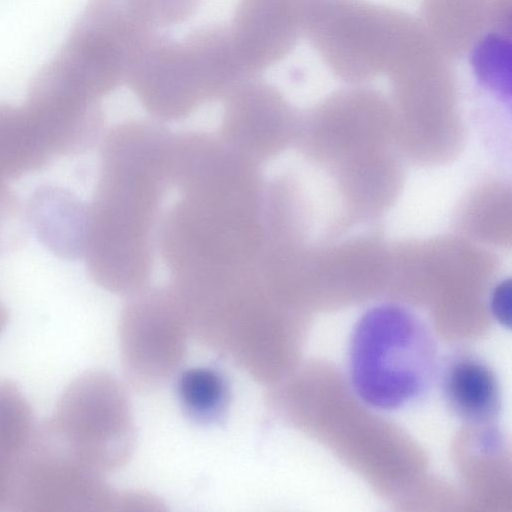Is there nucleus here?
<instances>
[{"mask_svg":"<svg viewBox=\"0 0 512 512\" xmlns=\"http://www.w3.org/2000/svg\"><path fill=\"white\" fill-rule=\"evenodd\" d=\"M347 367L362 402L377 410H397L421 399L436 381V342L427 324L409 308L376 305L353 328Z\"/></svg>","mask_w":512,"mask_h":512,"instance_id":"obj_1","label":"nucleus"},{"mask_svg":"<svg viewBox=\"0 0 512 512\" xmlns=\"http://www.w3.org/2000/svg\"><path fill=\"white\" fill-rule=\"evenodd\" d=\"M143 0H89L44 69L69 90L111 93L157 35Z\"/></svg>","mask_w":512,"mask_h":512,"instance_id":"obj_2","label":"nucleus"},{"mask_svg":"<svg viewBox=\"0 0 512 512\" xmlns=\"http://www.w3.org/2000/svg\"><path fill=\"white\" fill-rule=\"evenodd\" d=\"M421 25L363 0H314L303 34L324 62L345 76L392 70Z\"/></svg>","mask_w":512,"mask_h":512,"instance_id":"obj_3","label":"nucleus"},{"mask_svg":"<svg viewBox=\"0 0 512 512\" xmlns=\"http://www.w3.org/2000/svg\"><path fill=\"white\" fill-rule=\"evenodd\" d=\"M46 426L82 462L103 475L122 467L134 447L127 391L106 372H87L72 381Z\"/></svg>","mask_w":512,"mask_h":512,"instance_id":"obj_4","label":"nucleus"},{"mask_svg":"<svg viewBox=\"0 0 512 512\" xmlns=\"http://www.w3.org/2000/svg\"><path fill=\"white\" fill-rule=\"evenodd\" d=\"M125 494L82 462L47 426L16 461L9 507L20 512L123 511Z\"/></svg>","mask_w":512,"mask_h":512,"instance_id":"obj_5","label":"nucleus"},{"mask_svg":"<svg viewBox=\"0 0 512 512\" xmlns=\"http://www.w3.org/2000/svg\"><path fill=\"white\" fill-rule=\"evenodd\" d=\"M189 334L187 319L180 314L124 309L119 339L128 382L141 391L163 385L181 367Z\"/></svg>","mask_w":512,"mask_h":512,"instance_id":"obj_6","label":"nucleus"},{"mask_svg":"<svg viewBox=\"0 0 512 512\" xmlns=\"http://www.w3.org/2000/svg\"><path fill=\"white\" fill-rule=\"evenodd\" d=\"M314 0H238L228 27L235 53L248 75L282 60L303 34Z\"/></svg>","mask_w":512,"mask_h":512,"instance_id":"obj_7","label":"nucleus"},{"mask_svg":"<svg viewBox=\"0 0 512 512\" xmlns=\"http://www.w3.org/2000/svg\"><path fill=\"white\" fill-rule=\"evenodd\" d=\"M437 379L447 408L458 419L475 427L495 422L501 388L486 360L472 352H455L439 364Z\"/></svg>","mask_w":512,"mask_h":512,"instance_id":"obj_8","label":"nucleus"},{"mask_svg":"<svg viewBox=\"0 0 512 512\" xmlns=\"http://www.w3.org/2000/svg\"><path fill=\"white\" fill-rule=\"evenodd\" d=\"M498 0H425L423 29L446 57L461 56L497 22Z\"/></svg>","mask_w":512,"mask_h":512,"instance_id":"obj_9","label":"nucleus"},{"mask_svg":"<svg viewBox=\"0 0 512 512\" xmlns=\"http://www.w3.org/2000/svg\"><path fill=\"white\" fill-rule=\"evenodd\" d=\"M177 393L185 414L201 424L218 421L228 407L227 381L214 368L192 367L184 370L178 379Z\"/></svg>","mask_w":512,"mask_h":512,"instance_id":"obj_10","label":"nucleus"},{"mask_svg":"<svg viewBox=\"0 0 512 512\" xmlns=\"http://www.w3.org/2000/svg\"><path fill=\"white\" fill-rule=\"evenodd\" d=\"M469 52L479 83L502 98L510 95V39L505 32L487 31Z\"/></svg>","mask_w":512,"mask_h":512,"instance_id":"obj_11","label":"nucleus"},{"mask_svg":"<svg viewBox=\"0 0 512 512\" xmlns=\"http://www.w3.org/2000/svg\"><path fill=\"white\" fill-rule=\"evenodd\" d=\"M31 407L19 388L0 380V453L18 458L31 441Z\"/></svg>","mask_w":512,"mask_h":512,"instance_id":"obj_12","label":"nucleus"},{"mask_svg":"<svg viewBox=\"0 0 512 512\" xmlns=\"http://www.w3.org/2000/svg\"><path fill=\"white\" fill-rule=\"evenodd\" d=\"M226 106L219 99L206 100L184 117L171 120L167 126L174 133H213L221 128Z\"/></svg>","mask_w":512,"mask_h":512,"instance_id":"obj_13","label":"nucleus"},{"mask_svg":"<svg viewBox=\"0 0 512 512\" xmlns=\"http://www.w3.org/2000/svg\"><path fill=\"white\" fill-rule=\"evenodd\" d=\"M157 28L182 23L197 9L200 0H144Z\"/></svg>","mask_w":512,"mask_h":512,"instance_id":"obj_14","label":"nucleus"},{"mask_svg":"<svg viewBox=\"0 0 512 512\" xmlns=\"http://www.w3.org/2000/svg\"><path fill=\"white\" fill-rule=\"evenodd\" d=\"M18 458L0 453V510L9 507L14 470Z\"/></svg>","mask_w":512,"mask_h":512,"instance_id":"obj_15","label":"nucleus"},{"mask_svg":"<svg viewBox=\"0 0 512 512\" xmlns=\"http://www.w3.org/2000/svg\"><path fill=\"white\" fill-rule=\"evenodd\" d=\"M509 299L510 284L509 282H503L495 290L492 300L493 313L498 321L502 322L503 324L505 321H509Z\"/></svg>","mask_w":512,"mask_h":512,"instance_id":"obj_16","label":"nucleus"},{"mask_svg":"<svg viewBox=\"0 0 512 512\" xmlns=\"http://www.w3.org/2000/svg\"><path fill=\"white\" fill-rule=\"evenodd\" d=\"M150 280L156 288H163L171 280V270L160 255L156 256L152 262Z\"/></svg>","mask_w":512,"mask_h":512,"instance_id":"obj_17","label":"nucleus"},{"mask_svg":"<svg viewBox=\"0 0 512 512\" xmlns=\"http://www.w3.org/2000/svg\"><path fill=\"white\" fill-rule=\"evenodd\" d=\"M182 194L178 188H170L162 197L161 205L165 210H169L176 206L181 200Z\"/></svg>","mask_w":512,"mask_h":512,"instance_id":"obj_18","label":"nucleus"},{"mask_svg":"<svg viewBox=\"0 0 512 512\" xmlns=\"http://www.w3.org/2000/svg\"><path fill=\"white\" fill-rule=\"evenodd\" d=\"M7 322V314L5 309L0 305V333L5 328Z\"/></svg>","mask_w":512,"mask_h":512,"instance_id":"obj_19","label":"nucleus"}]
</instances>
